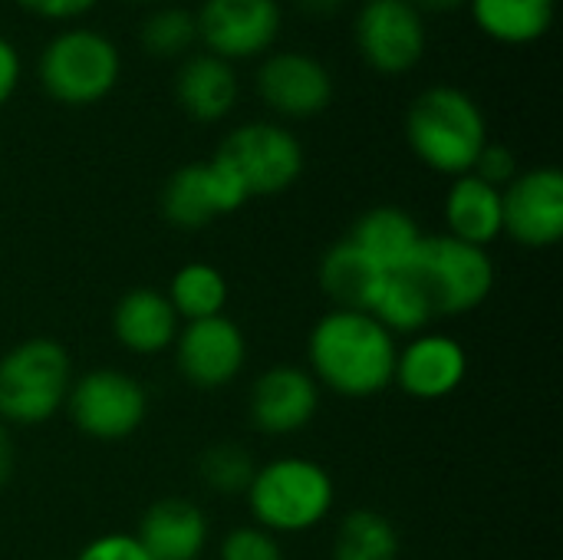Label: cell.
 <instances>
[{
	"instance_id": "cell-8",
	"label": "cell",
	"mask_w": 563,
	"mask_h": 560,
	"mask_svg": "<svg viewBox=\"0 0 563 560\" xmlns=\"http://www.w3.org/2000/svg\"><path fill=\"white\" fill-rule=\"evenodd\" d=\"M73 426L99 442H119L139 432L148 413V396L139 380L122 370H92L66 393Z\"/></svg>"
},
{
	"instance_id": "cell-15",
	"label": "cell",
	"mask_w": 563,
	"mask_h": 560,
	"mask_svg": "<svg viewBox=\"0 0 563 560\" xmlns=\"http://www.w3.org/2000/svg\"><path fill=\"white\" fill-rule=\"evenodd\" d=\"M468 376V353L449 333H419L406 350L396 353L393 383L406 389V396L435 403L452 396Z\"/></svg>"
},
{
	"instance_id": "cell-26",
	"label": "cell",
	"mask_w": 563,
	"mask_h": 560,
	"mask_svg": "<svg viewBox=\"0 0 563 560\" xmlns=\"http://www.w3.org/2000/svg\"><path fill=\"white\" fill-rule=\"evenodd\" d=\"M369 317L379 327H386L389 333H419L429 327V320L435 314L409 274H386V281L369 307Z\"/></svg>"
},
{
	"instance_id": "cell-30",
	"label": "cell",
	"mask_w": 563,
	"mask_h": 560,
	"mask_svg": "<svg viewBox=\"0 0 563 560\" xmlns=\"http://www.w3.org/2000/svg\"><path fill=\"white\" fill-rule=\"evenodd\" d=\"M472 175L482 178L492 188H508L518 178V158H515V152L508 145L485 142V149L478 152V158L472 165Z\"/></svg>"
},
{
	"instance_id": "cell-36",
	"label": "cell",
	"mask_w": 563,
	"mask_h": 560,
	"mask_svg": "<svg viewBox=\"0 0 563 560\" xmlns=\"http://www.w3.org/2000/svg\"><path fill=\"white\" fill-rule=\"evenodd\" d=\"M419 10H429V13H449V10H459V7H468V0H412Z\"/></svg>"
},
{
	"instance_id": "cell-32",
	"label": "cell",
	"mask_w": 563,
	"mask_h": 560,
	"mask_svg": "<svg viewBox=\"0 0 563 560\" xmlns=\"http://www.w3.org/2000/svg\"><path fill=\"white\" fill-rule=\"evenodd\" d=\"M16 3L46 20H73L96 7V0H16Z\"/></svg>"
},
{
	"instance_id": "cell-7",
	"label": "cell",
	"mask_w": 563,
	"mask_h": 560,
	"mask_svg": "<svg viewBox=\"0 0 563 560\" xmlns=\"http://www.w3.org/2000/svg\"><path fill=\"white\" fill-rule=\"evenodd\" d=\"M244 185L247 198L280 195L303 172V145L277 122L238 125L218 149V155Z\"/></svg>"
},
{
	"instance_id": "cell-29",
	"label": "cell",
	"mask_w": 563,
	"mask_h": 560,
	"mask_svg": "<svg viewBox=\"0 0 563 560\" xmlns=\"http://www.w3.org/2000/svg\"><path fill=\"white\" fill-rule=\"evenodd\" d=\"M221 560H284V551L264 528H234L221 545Z\"/></svg>"
},
{
	"instance_id": "cell-3",
	"label": "cell",
	"mask_w": 563,
	"mask_h": 560,
	"mask_svg": "<svg viewBox=\"0 0 563 560\" xmlns=\"http://www.w3.org/2000/svg\"><path fill=\"white\" fill-rule=\"evenodd\" d=\"M73 386V363L63 343L33 337L0 356V422L40 426L59 413Z\"/></svg>"
},
{
	"instance_id": "cell-11",
	"label": "cell",
	"mask_w": 563,
	"mask_h": 560,
	"mask_svg": "<svg viewBox=\"0 0 563 560\" xmlns=\"http://www.w3.org/2000/svg\"><path fill=\"white\" fill-rule=\"evenodd\" d=\"M501 234L521 248H554L563 238V175L558 168L518 172L501 188Z\"/></svg>"
},
{
	"instance_id": "cell-13",
	"label": "cell",
	"mask_w": 563,
	"mask_h": 560,
	"mask_svg": "<svg viewBox=\"0 0 563 560\" xmlns=\"http://www.w3.org/2000/svg\"><path fill=\"white\" fill-rule=\"evenodd\" d=\"M172 347H175L178 373L201 389H218L234 383L247 360V340L241 327L224 314L185 323Z\"/></svg>"
},
{
	"instance_id": "cell-4",
	"label": "cell",
	"mask_w": 563,
	"mask_h": 560,
	"mask_svg": "<svg viewBox=\"0 0 563 560\" xmlns=\"http://www.w3.org/2000/svg\"><path fill=\"white\" fill-rule=\"evenodd\" d=\"M333 479L310 459H277L254 472L247 502L257 528L271 535H297L317 528L333 508Z\"/></svg>"
},
{
	"instance_id": "cell-33",
	"label": "cell",
	"mask_w": 563,
	"mask_h": 560,
	"mask_svg": "<svg viewBox=\"0 0 563 560\" xmlns=\"http://www.w3.org/2000/svg\"><path fill=\"white\" fill-rule=\"evenodd\" d=\"M20 73H23V66H20V53H16V46H13L7 36H0V106H3V102H10V96L16 92V86H20Z\"/></svg>"
},
{
	"instance_id": "cell-19",
	"label": "cell",
	"mask_w": 563,
	"mask_h": 560,
	"mask_svg": "<svg viewBox=\"0 0 563 560\" xmlns=\"http://www.w3.org/2000/svg\"><path fill=\"white\" fill-rule=\"evenodd\" d=\"M422 238L426 234L416 224V218L396 205H379V208L363 211L350 231V241L363 254H369L386 274H402L412 264Z\"/></svg>"
},
{
	"instance_id": "cell-9",
	"label": "cell",
	"mask_w": 563,
	"mask_h": 560,
	"mask_svg": "<svg viewBox=\"0 0 563 560\" xmlns=\"http://www.w3.org/2000/svg\"><path fill=\"white\" fill-rule=\"evenodd\" d=\"M353 36L366 66L383 76L409 73L426 53V20L412 0H366Z\"/></svg>"
},
{
	"instance_id": "cell-37",
	"label": "cell",
	"mask_w": 563,
	"mask_h": 560,
	"mask_svg": "<svg viewBox=\"0 0 563 560\" xmlns=\"http://www.w3.org/2000/svg\"><path fill=\"white\" fill-rule=\"evenodd\" d=\"M139 3H142V0H139Z\"/></svg>"
},
{
	"instance_id": "cell-14",
	"label": "cell",
	"mask_w": 563,
	"mask_h": 560,
	"mask_svg": "<svg viewBox=\"0 0 563 560\" xmlns=\"http://www.w3.org/2000/svg\"><path fill=\"white\" fill-rule=\"evenodd\" d=\"M257 92L274 112H280L287 119H310L330 106L333 76L317 56L284 50L261 63Z\"/></svg>"
},
{
	"instance_id": "cell-1",
	"label": "cell",
	"mask_w": 563,
	"mask_h": 560,
	"mask_svg": "<svg viewBox=\"0 0 563 560\" xmlns=\"http://www.w3.org/2000/svg\"><path fill=\"white\" fill-rule=\"evenodd\" d=\"M396 340L369 314L333 310L310 330V376L327 389L366 399L383 393L396 373Z\"/></svg>"
},
{
	"instance_id": "cell-35",
	"label": "cell",
	"mask_w": 563,
	"mask_h": 560,
	"mask_svg": "<svg viewBox=\"0 0 563 560\" xmlns=\"http://www.w3.org/2000/svg\"><path fill=\"white\" fill-rule=\"evenodd\" d=\"M346 0H297V7L310 17H330L343 7Z\"/></svg>"
},
{
	"instance_id": "cell-21",
	"label": "cell",
	"mask_w": 563,
	"mask_h": 560,
	"mask_svg": "<svg viewBox=\"0 0 563 560\" xmlns=\"http://www.w3.org/2000/svg\"><path fill=\"white\" fill-rule=\"evenodd\" d=\"M383 281L386 271L369 254H363L350 238L336 241L320 261V287L336 304V310L369 314Z\"/></svg>"
},
{
	"instance_id": "cell-31",
	"label": "cell",
	"mask_w": 563,
	"mask_h": 560,
	"mask_svg": "<svg viewBox=\"0 0 563 560\" xmlns=\"http://www.w3.org/2000/svg\"><path fill=\"white\" fill-rule=\"evenodd\" d=\"M76 560H152L135 535H102L89 541Z\"/></svg>"
},
{
	"instance_id": "cell-5",
	"label": "cell",
	"mask_w": 563,
	"mask_h": 560,
	"mask_svg": "<svg viewBox=\"0 0 563 560\" xmlns=\"http://www.w3.org/2000/svg\"><path fill=\"white\" fill-rule=\"evenodd\" d=\"M402 274L412 277L435 317L468 314L482 307L495 287V264L488 251L452 234H426Z\"/></svg>"
},
{
	"instance_id": "cell-22",
	"label": "cell",
	"mask_w": 563,
	"mask_h": 560,
	"mask_svg": "<svg viewBox=\"0 0 563 560\" xmlns=\"http://www.w3.org/2000/svg\"><path fill=\"white\" fill-rule=\"evenodd\" d=\"M445 224L452 238L488 248L501 234V188L485 185L472 172L459 175L445 195Z\"/></svg>"
},
{
	"instance_id": "cell-17",
	"label": "cell",
	"mask_w": 563,
	"mask_h": 560,
	"mask_svg": "<svg viewBox=\"0 0 563 560\" xmlns=\"http://www.w3.org/2000/svg\"><path fill=\"white\" fill-rule=\"evenodd\" d=\"M135 538L152 560H198L208 548V518L188 498H162L148 505Z\"/></svg>"
},
{
	"instance_id": "cell-27",
	"label": "cell",
	"mask_w": 563,
	"mask_h": 560,
	"mask_svg": "<svg viewBox=\"0 0 563 560\" xmlns=\"http://www.w3.org/2000/svg\"><path fill=\"white\" fill-rule=\"evenodd\" d=\"M139 36L152 56L168 59V56L188 53V46L198 40V23H195V13L185 7H162L142 23Z\"/></svg>"
},
{
	"instance_id": "cell-2",
	"label": "cell",
	"mask_w": 563,
	"mask_h": 560,
	"mask_svg": "<svg viewBox=\"0 0 563 560\" xmlns=\"http://www.w3.org/2000/svg\"><path fill=\"white\" fill-rule=\"evenodd\" d=\"M406 139L422 165L442 175H468L488 142L482 106L459 86H429L406 112Z\"/></svg>"
},
{
	"instance_id": "cell-6",
	"label": "cell",
	"mask_w": 563,
	"mask_h": 560,
	"mask_svg": "<svg viewBox=\"0 0 563 560\" xmlns=\"http://www.w3.org/2000/svg\"><path fill=\"white\" fill-rule=\"evenodd\" d=\"M122 73L115 43L92 26H69L56 33L40 56V83L49 99L63 106L102 102Z\"/></svg>"
},
{
	"instance_id": "cell-28",
	"label": "cell",
	"mask_w": 563,
	"mask_h": 560,
	"mask_svg": "<svg viewBox=\"0 0 563 560\" xmlns=\"http://www.w3.org/2000/svg\"><path fill=\"white\" fill-rule=\"evenodd\" d=\"M198 472H201V482L211 488V492H221V495H238V492H247L251 479H254V462L251 455L234 446V442H221V446H211L201 462H198Z\"/></svg>"
},
{
	"instance_id": "cell-10",
	"label": "cell",
	"mask_w": 563,
	"mask_h": 560,
	"mask_svg": "<svg viewBox=\"0 0 563 560\" xmlns=\"http://www.w3.org/2000/svg\"><path fill=\"white\" fill-rule=\"evenodd\" d=\"M244 201V185L221 158L181 165L162 188V215L181 231H198L214 218L238 211Z\"/></svg>"
},
{
	"instance_id": "cell-34",
	"label": "cell",
	"mask_w": 563,
	"mask_h": 560,
	"mask_svg": "<svg viewBox=\"0 0 563 560\" xmlns=\"http://www.w3.org/2000/svg\"><path fill=\"white\" fill-rule=\"evenodd\" d=\"M13 462H16V455H13V439H10V429L0 422V488L10 482V475H13Z\"/></svg>"
},
{
	"instance_id": "cell-25",
	"label": "cell",
	"mask_w": 563,
	"mask_h": 560,
	"mask_svg": "<svg viewBox=\"0 0 563 560\" xmlns=\"http://www.w3.org/2000/svg\"><path fill=\"white\" fill-rule=\"evenodd\" d=\"M399 558V535L393 521L379 512L356 508L350 512L333 541V560H396Z\"/></svg>"
},
{
	"instance_id": "cell-24",
	"label": "cell",
	"mask_w": 563,
	"mask_h": 560,
	"mask_svg": "<svg viewBox=\"0 0 563 560\" xmlns=\"http://www.w3.org/2000/svg\"><path fill=\"white\" fill-rule=\"evenodd\" d=\"M168 304L178 314V320L191 323V320H205V317H218L224 314L228 304V281L218 267L195 261L185 264L168 287Z\"/></svg>"
},
{
	"instance_id": "cell-23",
	"label": "cell",
	"mask_w": 563,
	"mask_h": 560,
	"mask_svg": "<svg viewBox=\"0 0 563 560\" xmlns=\"http://www.w3.org/2000/svg\"><path fill=\"white\" fill-rule=\"evenodd\" d=\"M475 26L511 46H525L541 40L554 23V0H468Z\"/></svg>"
},
{
	"instance_id": "cell-16",
	"label": "cell",
	"mask_w": 563,
	"mask_h": 560,
	"mask_svg": "<svg viewBox=\"0 0 563 560\" xmlns=\"http://www.w3.org/2000/svg\"><path fill=\"white\" fill-rule=\"evenodd\" d=\"M320 383L300 366H271L251 389V419L267 436H294L313 422Z\"/></svg>"
},
{
	"instance_id": "cell-12",
	"label": "cell",
	"mask_w": 563,
	"mask_h": 560,
	"mask_svg": "<svg viewBox=\"0 0 563 560\" xmlns=\"http://www.w3.org/2000/svg\"><path fill=\"white\" fill-rule=\"evenodd\" d=\"M198 40L218 59H247L264 53L280 33L277 0H205L195 13Z\"/></svg>"
},
{
	"instance_id": "cell-18",
	"label": "cell",
	"mask_w": 563,
	"mask_h": 560,
	"mask_svg": "<svg viewBox=\"0 0 563 560\" xmlns=\"http://www.w3.org/2000/svg\"><path fill=\"white\" fill-rule=\"evenodd\" d=\"M112 333L129 353L158 356L178 337V314L172 310V304H168V297L162 290L135 287L115 304Z\"/></svg>"
},
{
	"instance_id": "cell-20",
	"label": "cell",
	"mask_w": 563,
	"mask_h": 560,
	"mask_svg": "<svg viewBox=\"0 0 563 560\" xmlns=\"http://www.w3.org/2000/svg\"><path fill=\"white\" fill-rule=\"evenodd\" d=\"M175 96H178V106L195 122H218L238 102V76L228 59L198 53L181 63L175 76Z\"/></svg>"
}]
</instances>
